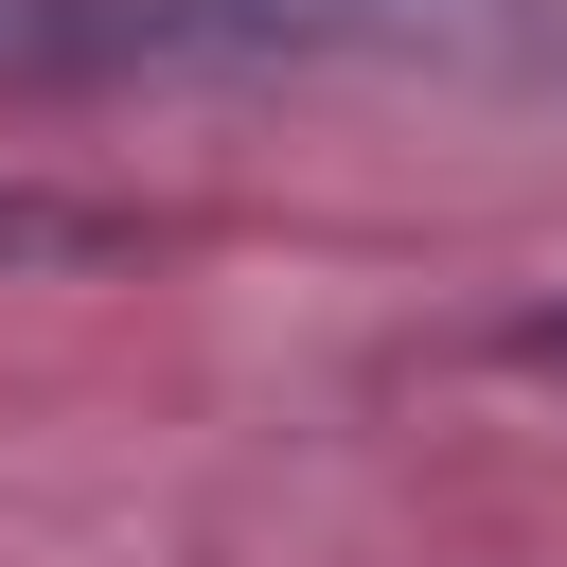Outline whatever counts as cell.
I'll use <instances>...</instances> for the list:
<instances>
[{
  "mask_svg": "<svg viewBox=\"0 0 567 567\" xmlns=\"http://www.w3.org/2000/svg\"><path fill=\"white\" fill-rule=\"evenodd\" d=\"M337 0H0V89H124V71H266L319 53Z\"/></svg>",
  "mask_w": 567,
  "mask_h": 567,
  "instance_id": "1",
  "label": "cell"
},
{
  "mask_svg": "<svg viewBox=\"0 0 567 567\" xmlns=\"http://www.w3.org/2000/svg\"><path fill=\"white\" fill-rule=\"evenodd\" d=\"M142 248V213H106V195H35V177H0V266H124Z\"/></svg>",
  "mask_w": 567,
  "mask_h": 567,
  "instance_id": "2",
  "label": "cell"
},
{
  "mask_svg": "<svg viewBox=\"0 0 567 567\" xmlns=\"http://www.w3.org/2000/svg\"><path fill=\"white\" fill-rule=\"evenodd\" d=\"M496 354H514V372H567V301H549V319H496Z\"/></svg>",
  "mask_w": 567,
  "mask_h": 567,
  "instance_id": "3",
  "label": "cell"
}]
</instances>
